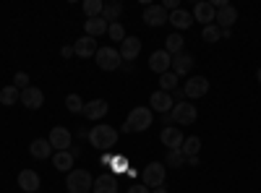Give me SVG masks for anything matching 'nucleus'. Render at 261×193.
<instances>
[{"mask_svg": "<svg viewBox=\"0 0 261 193\" xmlns=\"http://www.w3.org/2000/svg\"><path fill=\"white\" fill-rule=\"evenodd\" d=\"M53 164H55V170H60V173H71L73 154H71V152H55V154H53Z\"/></svg>", "mask_w": 261, "mask_h": 193, "instance_id": "a878e982", "label": "nucleus"}, {"mask_svg": "<svg viewBox=\"0 0 261 193\" xmlns=\"http://www.w3.org/2000/svg\"><path fill=\"white\" fill-rule=\"evenodd\" d=\"M102 8H105L102 0H84V13H86V18H97V16H102Z\"/></svg>", "mask_w": 261, "mask_h": 193, "instance_id": "7c9ffc66", "label": "nucleus"}, {"mask_svg": "<svg viewBox=\"0 0 261 193\" xmlns=\"http://www.w3.org/2000/svg\"><path fill=\"white\" fill-rule=\"evenodd\" d=\"M107 110H110V104H107V99H92L84 104V115L86 120H102L107 115Z\"/></svg>", "mask_w": 261, "mask_h": 193, "instance_id": "f8f14e48", "label": "nucleus"}, {"mask_svg": "<svg viewBox=\"0 0 261 193\" xmlns=\"http://www.w3.org/2000/svg\"><path fill=\"white\" fill-rule=\"evenodd\" d=\"M191 68H193V55L180 52V55L172 58V73H175L178 78H180V76H186V73H191Z\"/></svg>", "mask_w": 261, "mask_h": 193, "instance_id": "4be33fe9", "label": "nucleus"}, {"mask_svg": "<svg viewBox=\"0 0 261 193\" xmlns=\"http://www.w3.org/2000/svg\"><path fill=\"white\" fill-rule=\"evenodd\" d=\"M160 141L170 149V152H172V149H180L183 146V133L178 131V128H172V125H167V128H162V133H160Z\"/></svg>", "mask_w": 261, "mask_h": 193, "instance_id": "a211bd4d", "label": "nucleus"}, {"mask_svg": "<svg viewBox=\"0 0 261 193\" xmlns=\"http://www.w3.org/2000/svg\"><path fill=\"white\" fill-rule=\"evenodd\" d=\"M94 60H97V66L102 71H118L120 63H123V58H120V52L115 47H99L97 55H94Z\"/></svg>", "mask_w": 261, "mask_h": 193, "instance_id": "39448f33", "label": "nucleus"}, {"mask_svg": "<svg viewBox=\"0 0 261 193\" xmlns=\"http://www.w3.org/2000/svg\"><path fill=\"white\" fill-rule=\"evenodd\" d=\"M13 87H16V89H27V87H29V73L18 71V73L13 76Z\"/></svg>", "mask_w": 261, "mask_h": 193, "instance_id": "c9c22d12", "label": "nucleus"}, {"mask_svg": "<svg viewBox=\"0 0 261 193\" xmlns=\"http://www.w3.org/2000/svg\"><path fill=\"white\" fill-rule=\"evenodd\" d=\"M151 120H154V115H151L149 107H134V110L128 113V120L123 125V131L125 133H141L151 125Z\"/></svg>", "mask_w": 261, "mask_h": 193, "instance_id": "f257e3e1", "label": "nucleus"}, {"mask_svg": "<svg viewBox=\"0 0 261 193\" xmlns=\"http://www.w3.org/2000/svg\"><path fill=\"white\" fill-rule=\"evenodd\" d=\"M84 99L79 97V94H68L65 97V107H68V113H84Z\"/></svg>", "mask_w": 261, "mask_h": 193, "instance_id": "72a5a7b5", "label": "nucleus"}, {"mask_svg": "<svg viewBox=\"0 0 261 193\" xmlns=\"http://www.w3.org/2000/svg\"><path fill=\"white\" fill-rule=\"evenodd\" d=\"M256 78H258V84H261V68H258V71H256Z\"/></svg>", "mask_w": 261, "mask_h": 193, "instance_id": "a19ab883", "label": "nucleus"}, {"mask_svg": "<svg viewBox=\"0 0 261 193\" xmlns=\"http://www.w3.org/2000/svg\"><path fill=\"white\" fill-rule=\"evenodd\" d=\"M94 185V178L89 170L84 167H76L68 173V178H65V188H68V193H89V188Z\"/></svg>", "mask_w": 261, "mask_h": 193, "instance_id": "f03ea898", "label": "nucleus"}, {"mask_svg": "<svg viewBox=\"0 0 261 193\" xmlns=\"http://www.w3.org/2000/svg\"><path fill=\"white\" fill-rule=\"evenodd\" d=\"M84 29H86V37H102V34H107L110 24H107L102 16H97V18H86L84 21Z\"/></svg>", "mask_w": 261, "mask_h": 193, "instance_id": "5701e85b", "label": "nucleus"}, {"mask_svg": "<svg viewBox=\"0 0 261 193\" xmlns=\"http://www.w3.org/2000/svg\"><path fill=\"white\" fill-rule=\"evenodd\" d=\"M107 34H110V39H115V42H123V39H125V29H123L120 21H118V24H110Z\"/></svg>", "mask_w": 261, "mask_h": 193, "instance_id": "f704fd0d", "label": "nucleus"}, {"mask_svg": "<svg viewBox=\"0 0 261 193\" xmlns=\"http://www.w3.org/2000/svg\"><path fill=\"white\" fill-rule=\"evenodd\" d=\"M167 11L162 8V6H146L144 8V24H149V26H162V24H167Z\"/></svg>", "mask_w": 261, "mask_h": 193, "instance_id": "ddd939ff", "label": "nucleus"}, {"mask_svg": "<svg viewBox=\"0 0 261 193\" xmlns=\"http://www.w3.org/2000/svg\"><path fill=\"white\" fill-rule=\"evenodd\" d=\"M16 102H21V89H16L13 84H8V87L0 92V104L11 107V104H16Z\"/></svg>", "mask_w": 261, "mask_h": 193, "instance_id": "cd10ccee", "label": "nucleus"}, {"mask_svg": "<svg viewBox=\"0 0 261 193\" xmlns=\"http://www.w3.org/2000/svg\"><path fill=\"white\" fill-rule=\"evenodd\" d=\"M178 89V76L172 73V71H167V73H162L160 76V92H175Z\"/></svg>", "mask_w": 261, "mask_h": 193, "instance_id": "c756f323", "label": "nucleus"}, {"mask_svg": "<svg viewBox=\"0 0 261 193\" xmlns=\"http://www.w3.org/2000/svg\"><path fill=\"white\" fill-rule=\"evenodd\" d=\"M167 24H172V29L183 32V29H188V26L193 24V13H188V11L178 8V11H172V13L167 16Z\"/></svg>", "mask_w": 261, "mask_h": 193, "instance_id": "412c9836", "label": "nucleus"}, {"mask_svg": "<svg viewBox=\"0 0 261 193\" xmlns=\"http://www.w3.org/2000/svg\"><path fill=\"white\" fill-rule=\"evenodd\" d=\"M29 154L34 157V159H53V154H55V149H53V144L47 141V139H34L32 144H29Z\"/></svg>", "mask_w": 261, "mask_h": 193, "instance_id": "dca6fc26", "label": "nucleus"}, {"mask_svg": "<svg viewBox=\"0 0 261 193\" xmlns=\"http://www.w3.org/2000/svg\"><path fill=\"white\" fill-rule=\"evenodd\" d=\"M201 37H204V42H209V45H214V42H220V39H222V29L217 26V24H209V26H204Z\"/></svg>", "mask_w": 261, "mask_h": 193, "instance_id": "473e14b6", "label": "nucleus"}, {"mask_svg": "<svg viewBox=\"0 0 261 193\" xmlns=\"http://www.w3.org/2000/svg\"><path fill=\"white\" fill-rule=\"evenodd\" d=\"M199 149H201V139H199V136H191V139L183 141L180 152H183V157L188 159V157H199Z\"/></svg>", "mask_w": 261, "mask_h": 193, "instance_id": "c85d7f7f", "label": "nucleus"}, {"mask_svg": "<svg viewBox=\"0 0 261 193\" xmlns=\"http://www.w3.org/2000/svg\"><path fill=\"white\" fill-rule=\"evenodd\" d=\"M118 188H120V183L113 175H99L94 180V193H118Z\"/></svg>", "mask_w": 261, "mask_h": 193, "instance_id": "b1692460", "label": "nucleus"}, {"mask_svg": "<svg viewBox=\"0 0 261 193\" xmlns=\"http://www.w3.org/2000/svg\"><path fill=\"white\" fill-rule=\"evenodd\" d=\"M165 52H167L170 58H175V55L183 52V37H180L178 32L167 34V39H165Z\"/></svg>", "mask_w": 261, "mask_h": 193, "instance_id": "393cba45", "label": "nucleus"}, {"mask_svg": "<svg viewBox=\"0 0 261 193\" xmlns=\"http://www.w3.org/2000/svg\"><path fill=\"white\" fill-rule=\"evenodd\" d=\"M89 141L94 149H113L118 144V131L113 125H94L89 131Z\"/></svg>", "mask_w": 261, "mask_h": 193, "instance_id": "7ed1b4c3", "label": "nucleus"}, {"mask_svg": "<svg viewBox=\"0 0 261 193\" xmlns=\"http://www.w3.org/2000/svg\"><path fill=\"white\" fill-rule=\"evenodd\" d=\"M37 193H39V190H37Z\"/></svg>", "mask_w": 261, "mask_h": 193, "instance_id": "79ce46f5", "label": "nucleus"}, {"mask_svg": "<svg viewBox=\"0 0 261 193\" xmlns=\"http://www.w3.org/2000/svg\"><path fill=\"white\" fill-rule=\"evenodd\" d=\"M151 193H167V188H154V190H151Z\"/></svg>", "mask_w": 261, "mask_h": 193, "instance_id": "ea45409f", "label": "nucleus"}, {"mask_svg": "<svg viewBox=\"0 0 261 193\" xmlns=\"http://www.w3.org/2000/svg\"><path fill=\"white\" fill-rule=\"evenodd\" d=\"M149 104H151V110L154 113H172V94H167V92H151V97H149Z\"/></svg>", "mask_w": 261, "mask_h": 193, "instance_id": "2eb2a0df", "label": "nucleus"}, {"mask_svg": "<svg viewBox=\"0 0 261 193\" xmlns=\"http://www.w3.org/2000/svg\"><path fill=\"white\" fill-rule=\"evenodd\" d=\"M235 21H238V11H235V6H225V8H220L217 11V18H214V24L220 26V29H232L235 26Z\"/></svg>", "mask_w": 261, "mask_h": 193, "instance_id": "6ab92c4d", "label": "nucleus"}, {"mask_svg": "<svg viewBox=\"0 0 261 193\" xmlns=\"http://www.w3.org/2000/svg\"><path fill=\"white\" fill-rule=\"evenodd\" d=\"M186 164V157L180 149H172V152H167V159H165V167H172V170H178Z\"/></svg>", "mask_w": 261, "mask_h": 193, "instance_id": "2f4dec72", "label": "nucleus"}, {"mask_svg": "<svg viewBox=\"0 0 261 193\" xmlns=\"http://www.w3.org/2000/svg\"><path fill=\"white\" fill-rule=\"evenodd\" d=\"M97 39L94 37H81V39H76V45H73V55H79V58H94L97 55Z\"/></svg>", "mask_w": 261, "mask_h": 193, "instance_id": "4468645a", "label": "nucleus"}, {"mask_svg": "<svg viewBox=\"0 0 261 193\" xmlns=\"http://www.w3.org/2000/svg\"><path fill=\"white\" fill-rule=\"evenodd\" d=\"M165 175H167V167L162 162H151L141 170V183L149 188V190H154V188H162L165 183Z\"/></svg>", "mask_w": 261, "mask_h": 193, "instance_id": "20e7f679", "label": "nucleus"}, {"mask_svg": "<svg viewBox=\"0 0 261 193\" xmlns=\"http://www.w3.org/2000/svg\"><path fill=\"white\" fill-rule=\"evenodd\" d=\"M193 18H196V21H201L204 26H209V24H214L217 11H214V6L209 3V0H199V3L193 6Z\"/></svg>", "mask_w": 261, "mask_h": 193, "instance_id": "9b49d317", "label": "nucleus"}, {"mask_svg": "<svg viewBox=\"0 0 261 193\" xmlns=\"http://www.w3.org/2000/svg\"><path fill=\"white\" fill-rule=\"evenodd\" d=\"M120 58L123 60H136L139 58V52H141V39L139 37H125L123 42H120Z\"/></svg>", "mask_w": 261, "mask_h": 193, "instance_id": "f3484780", "label": "nucleus"}, {"mask_svg": "<svg viewBox=\"0 0 261 193\" xmlns=\"http://www.w3.org/2000/svg\"><path fill=\"white\" fill-rule=\"evenodd\" d=\"M18 188L24 193H37L39 190V175L34 170H21L18 173Z\"/></svg>", "mask_w": 261, "mask_h": 193, "instance_id": "aec40b11", "label": "nucleus"}, {"mask_svg": "<svg viewBox=\"0 0 261 193\" xmlns=\"http://www.w3.org/2000/svg\"><path fill=\"white\" fill-rule=\"evenodd\" d=\"M186 164H191V167H196V164H199V157H188V159H186Z\"/></svg>", "mask_w": 261, "mask_h": 193, "instance_id": "58836bf2", "label": "nucleus"}, {"mask_svg": "<svg viewBox=\"0 0 261 193\" xmlns=\"http://www.w3.org/2000/svg\"><path fill=\"white\" fill-rule=\"evenodd\" d=\"M21 104H24L27 110H39V107L45 104V94L37 87H27V89H21Z\"/></svg>", "mask_w": 261, "mask_h": 193, "instance_id": "9d476101", "label": "nucleus"}, {"mask_svg": "<svg viewBox=\"0 0 261 193\" xmlns=\"http://www.w3.org/2000/svg\"><path fill=\"white\" fill-rule=\"evenodd\" d=\"M172 123H178V125H191L196 118H199V110H196V104L191 102H178V104H172Z\"/></svg>", "mask_w": 261, "mask_h": 193, "instance_id": "423d86ee", "label": "nucleus"}, {"mask_svg": "<svg viewBox=\"0 0 261 193\" xmlns=\"http://www.w3.org/2000/svg\"><path fill=\"white\" fill-rule=\"evenodd\" d=\"M149 71H151V73H157V76L172 71V58H170L165 50L151 52V55H149Z\"/></svg>", "mask_w": 261, "mask_h": 193, "instance_id": "6e6552de", "label": "nucleus"}, {"mask_svg": "<svg viewBox=\"0 0 261 193\" xmlns=\"http://www.w3.org/2000/svg\"><path fill=\"white\" fill-rule=\"evenodd\" d=\"M55 152H68V146H71V131L68 128H63V125H55L53 131H50V139Z\"/></svg>", "mask_w": 261, "mask_h": 193, "instance_id": "1a4fd4ad", "label": "nucleus"}, {"mask_svg": "<svg viewBox=\"0 0 261 193\" xmlns=\"http://www.w3.org/2000/svg\"><path fill=\"white\" fill-rule=\"evenodd\" d=\"M209 92V81L204 78V76H191L188 81H186V87H183V94L188 97V99H199V97H204Z\"/></svg>", "mask_w": 261, "mask_h": 193, "instance_id": "0eeeda50", "label": "nucleus"}, {"mask_svg": "<svg viewBox=\"0 0 261 193\" xmlns=\"http://www.w3.org/2000/svg\"><path fill=\"white\" fill-rule=\"evenodd\" d=\"M60 52H63V58H71V55H73V47H63Z\"/></svg>", "mask_w": 261, "mask_h": 193, "instance_id": "4c0bfd02", "label": "nucleus"}, {"mask_svg": "<svg viewBox=\"0 0 261 193\" xmlns=\"http://www.w3.org/2000/svg\"><path fill=\"white\" fill-rule=\"evenodd\" d=\"M120 16H123V6L118 3V0H113V3H105V8H102V18H105V21L118 24Z\"/></svg>", "mask_w": 261, "mask_h": 193, "instance_id": "bb28decb", "label": "nucleus"}, {"mask_svg": "<svg viewBox=\"0 0 261 193\" xmlns=\"http://www.w3.org/2000/svg\"><path fill=\"white\" fill-rule=\"evenodd\" d=\"M125 193H151L144 183H130L128 188H125Z\"/></svg>", "mask_w": 261, "mask_h": 193, "instance_id": "e433bc0d", "label": "nucleus"}]
</instances>
